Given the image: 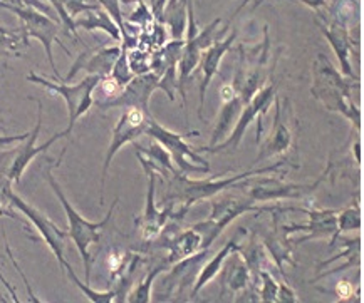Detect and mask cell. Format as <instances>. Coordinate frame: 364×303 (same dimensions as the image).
Returning a JSON list of instances; mask_svg holds the SVG:
<instances>
[{
	"instance_id": "cell-1",
	"label": "cell",
	"mask_w": 364,
	"mask_h": 303,
	"mask_svg": "<svg viewBox=\"0 0 364 303\" xmlns=\"http://www.w3.org/2000/svg\"><path fill=\"white\" fill-rule=\"evenodd\" d=\"M148 161L149 165L153 166V170L156 171V175H160L158 178L165 181L166 193L163 194L161 202L165 203V206L171 209V218H173V220H181V218H185V214L188 213V209L193 206V204L202 202V199L215 197V194L220 193V191L232 188L233 184L240 183V181L249 178V176H262V175H267V172L270 175V172L279 171L284 165H286V161H277L270 166L255 167V170L240 172V175H235V176H228V178L190 180L186 178L185 175H181L180 171L156 166L151 160Z\"/></svg>"
},
{
	"instance_id": "cell-2",
	"label": "cell",
	"mask_w": 364,
	"mask_h": 303,
	"mask_svg": "<svg viewBox=\"0 0 364 303\" xmlns=\"http://www.w3.org/2000/svg\"><path fill=\"white\" fill-rule=\"evenodd\" d=\"M311 94L331 113H339L353 123L358 134L361 133V109L353 102L354 89L359 82L343 76L324 54H317L312 60Z\"/></svg>"
},
{
	"instance_id": "cell-3",
	"label": "cell",
	"mask_w": 364,
	"mask_h": 303,
	"mask_svg": "<svg viewBox=\"0 0 364 303\" xmlns=\"http://www.w3.org/2000/svg\"><path fill=\"white\" fill-rule=\"evenodd\" d=\"M46 178H48V183L53 191L55 193V197H58L59 203L63 204V209L64 213H66L68 216V235H69V240H73V243L76 245V248L79 251V255H81L82 258V263H84V282L90 283L91 282V265H92V258H91V253H90V248L92 245H96L97 241H100V236H101V231L105 230L106 225L111 221V218H113V211L118 206L119 203V198H114V202L111 203V208L109 211L106 213V216L102 218L101 221H87L86 218H82L81 214L76 211V208L73 206L71 203H69V199L66 198V194L63 193V189H60V186L58 181H55L54 175H53V167H48V172H46Z\"/></svg>"
},
{
	"instance_id": "cell-4",
	"label": "cell",
	"mask_w": 364,
	"mask_h": 303,
	"mask_svg": "<svg viewBox=\"0 0 364 303\" xmlns=\"http://www.w3.org/2000/svg\"><path fill=\"white\" fill-rule=\"evenodd\" d=\"M222 24V18L218 17L213 22L205 27L203 31L198 29L197 21H195V11H193V2L188 0V21H186V39L183 42V50H181L180 60H178V89L181 99H183V107L186 111V92L185 87L188 84V79H191L195 69H197L202 53L208 45H212L213 42L220 39L225 34L228 27L220 29L217 32L218 26Z\"/></svg>"
},
{
	"instance_id": "cell-5",
	"label": "cell",
	"mask_w": 364,
	"mask_h": 303,
	"mask_svg": "<svg viewBox=\"0 0 364 303\" xmlns=\"http://www.w3.org/2000/svg\"><path fill=\"white\" fill-rule=\"evenodd\" d=\"M26 79L29 82L41 84V86H44L48 91L63 97L68 106V114H69V124L68 128L64 129L68 136L73 133L77 119L82 118V116H86L90 113L91 107L95 106V89L101 81L100 76H86L77 84H66L63 79H58V81L53 82L49 81V79L36 74L34 71L27 74Z\"/></svg>"
},
{
	"instance_id": "cell-6",
	"label": "cell",
	"mask_w": 364,
	"mask_h": 303,
	"mask_svg": "<svg viewBox=\"0 0 364 303\" xmlns=\"http://www.w3.org/2000/svg\"><path fill=\"white\" fill-rule=\"evenodd\" d=\"M0 7L7 9L12 13H16L21 21V29L24 32L27 39H37L42 44V48L46 50V55H48L49 66L53 69L55 79H63L59 76L58 67H55V60L53 55V45L59 44L60 49L64 53L69 54V49L63 42L59 40V22H55L53 17L48 16V13L36 11L32 7H21V6H12L9 2H2L0 0Z\"/></svg>"
},
{
	"instance_id": "cell-7",
	"label": "cell",
	"mask_w": 364,
	"mask_h": 303,
	"mask_svg": "<svg viewBox=\"0 0 364 303\" xmlns=\"http://www.w3.org/2000/svg\"><path fill=\"white\" fill-rule=\"evenodd\" d=\"M146 134L161 144L181 175H208L210 172L208 161L200 155L197 148L190 146L185 141L186 134H176L170 131V129L158 124L153 118L148 123Z\"/></svg>"
},
{
	"instance_id": "cell-8",
	"label": "cell",
	"mask_w": 364,
	"mask_h": 303,
	"mask_svg": "<svg viewBox=\"0 0 364 303\" xmlns=\"http://www.w3.org/2000/svg\"><path fill=\"white\" fill-rule=\"evenodd\" d=\"M329 167L326 170L321 178L314 181L312 184H296L287 183L281 178H245V183L233 184L232 188H245L247 197L255 203H265V202H279V199H301L309 197L314 193L317 186H319L328 176Z\"/></svg>"
},
{
	"instance_id": "cell-9",
	"label": "cell",
	"mask_w": 364,
	"mask_h": 303,
	"mask_svg": "<svg viewBox=\"0 0 364 303\" xmlns=\"http://www.w3.org/2000/svg\"><path fill=\"white\" fill-rule=\"evenodd\" d=\"M151 114H146L141 109H126L121 118L116 123L113 134H111V143L108 151H106L105 162H102V175H101V193H100V203L105 204V186L106 178H108V170L113 158L118 155V151L128 143H134L136 138L146 134L148 123L151 119Z\"/></svg>"
},
{
	"instance_id": "cell-10",
	"label": "cell",
	"mask_w": 364,
	"mask_h": 303,
	"mask_svg": "<svg viewBox=\"0 0 364 303\" xmlns=\"http://www.w3.org/2000/svg\"><path fill=\"white\" fill-rule=\"evenodd\" d=\"M275 97V84H265V86L260 89L257 94L252 97L242 113L239 114V118L235 121V128H233L232 134L228 138L223 139L222 143L215 144V146H207V148H197L198 153H220L225 151V149H233L235 151L237 148L240 146L242 139H244L247 129L249 126L254 123L255 119H259V126L262 128V121L264 114L267 113V109L270 107V104L274 102Z\"/></svg>"
},
{
	"instance_id": "cell-11",
	"label": "cell",
	"mask_w": 364,
	"mask_h": 303,
	"mask_svg": "<svg viewBox=\"0 0 364 303\" xmlns=\"http://www.w3.org/2000/svg\"><path fill=\"white\" fill-rule=\"evenodd\" d=\"M6 194H7V199L12 204V208L18 209V211L24 214L27 220L34 225L36 230L41 233L44 243L49 246L55 258H58L59 267L63 270H66L69 267V263L66 262V258H64V246H66V240L69 238L68 231L60 230V228L55 225L53 220H49L44 213H41L39 209L31 206V204L24 202V199L18 197V194L14 193L12 184L7 186Z\"/></svg>"
},
{
	"instance_id": "cell-12",
	"label": "cell",
	"mask_w": 364,
	"mask_h": 303,
	"mask_svg": "<svg viewBox=\"0 0 364 303\" xmlns=\"http://www.w3.org/2000/svg\"><path fill=\"white\" fill-rule=\"evenodd\" d=\"M208 250H202L198 253L186 256L175 263V267L166 273L163 280L160 300H170V297H175L173 300H191V288L195 285L200 270L203 267L205 258H207Z\"/></svg>"
},
{
	"instance_id": "cell-13",
	"label": "cell",
	"mask_w": 364,
	"mask_h": 303,
	"mask_svg": "<svg viewBox=\"0 0 364 303\" xmlns=\"http://www.w3.org/2000/svg\"><path fill=\"white\" fill-rule=\"evenodd\" d=\"M160 89V77L153 72H144L134 76L119 94L113 99L100 106V109H141L146 114H151L149 111V99L155 91Z\"/></svg>"
},
{
	"instance_id": "cell-14",
	"label": "cell",
	"mask_w": 364,
	"mask_h": 303,
	"mask_svg": "<svg viewBox=\"0 0 364 303\" xmlns=\"http://www.w3.org/2000/svg\"><path fill=\"white\" fill-rule=\"evenodd\" d=\"M136 155H138V160L141 161L144 172H146V176H148V193H146V204H144V211L134 223H136V225L139 226V230H141L143 240L151 241L161 235L166 221L171 218V209L168 206H165L163 209H156V203H155L156 181H158L156 171L153 170V166L149 165V161L146 160V158H144L143 155H139V153H136Z\"/></svg>"
},
{
	"instance_id": "cell-15",
	"label": "cell",
	"mask_w": 364,
	"mask_h": 303,
	"mask_svg": "<svg viewBox=\"0 0 364 303\" xmlns=\"http://www.w3.org/2000/svg\"><path fill=\"white\" fill-rule=\"evenodd\" d=\"M29 99L36 101V104H37V121H36L34 129H32V131L29 133V138L26 139V146L17 148V151H14V160L11 161V166H9V170L6 172L7 180L11 181L12 184L14 183H16V184L21 183L22 175H24L27 166L31 165L32 160H34L36 156L42 155L46 149H49L54 143H58L59 139L68 138L66 131H60L58 134H54V136L50 139H48V141L42 144V146H36V141H37V138H39L41 129H42V101L34 99V97H29Z\"/></svg>"
},
{
	"instance_id": "cell-16",
	"label": "cell",
	"mask_w": 364,
	"mask_h": 303,
	"mask_svg": "<svg viewBox=\"0 0 364 303\" xmlns=\"http://www.w3.org/2000/svg\"><path fill=\"white\" fill-rule=\"evenodd\" d=\"M296 211L304 213L309 216V223L306 225H291L284 226L287 235L294 231H307V235L301 240H296L294 243L301 245L309 240H319V238H331V246L336 245V236H338V211L336 209H304L296 208Z\"/></svg>"
},
{
	"instance_id": "cell-17",
	"label": "cell",
	"mask_w": 364,
	"mask_h": 303,
	"mask_svg": "<svg viewBox=\"0 0 364 303\" xmlns=\"http://www.w3.org/2000/svg\"><path fill=\"white\" fill-rule=\"evenodd\" d=\"M316 24L319 27L321 34L328 39L329 45L334 50V54L338 55L341 74L346 77L354 79V81H361V79H359V74L354 72L353 64H351V53H353V44H354L351 31H349L346 26L341 24V22H336V21L321 22L317 17H316Z\"/></svg>"
},
{
	"instance_id": "cell-18",
	"label": "cell",
	"mask_w": 364,
	"mask_h": 303,
	"mask_svg": "<svg viewBox=\"0 0 364 303\" xmlns=\"http://www.w3.org/2000/svg\"><path fill=\"white\" fill-rule=\"evenodd\" d=\"M275 104V116H274V126L272 133L269 134L267 143L260 149V155L257 156L255 162H260L262 160H267L270 156L284 155L292 146L294 133L289 124V111L287 107L282 106V99L275 94L274 97Z\"/></svg>"
},
{
	"instance_id": "cell-19",
	"label": "cell",
	"mask_w": 364,
	"mask_h": 303,
	"mask_svg": "<svg viewBox=\"0 0 364 303\" xmlns=\"http://www.w3.org/2000/svg\"><path fill=\"white\" fill-rule=\"evenodd\" d=\"M121 54V45H111V48H100L95 50L87 49L86 53L77 55L76 62L73 64L71 71L68 72V76L63 79L64 82H69L71 79L76 77V74L84 69L90 76H109L113 71L114 62L118 60Z\"/></svg>"
},
{
	"instance_id": "cell-20",
	"label": "cell",
	"mask_w": 364,
	"mask_h": 303,
	"mask_svg": "<svg viewBox=\"0 0 364 303\" xmlns=\"http://www.w3.org/2000/svg\"><path fill=\"white\" fill-rule=\"evenodd\" d=\"M237 40V32L233 31L230 35H227L225 39H218L213 42L212 45H208L207 49L202 53V57H200V72H202V82H200L198 92H200V106H198V116L200 119L203 118V104H205V94H207V89L212 82V79L218 72V67H220L222 59L225 57V54L230 50L232 44Z\"/></svg>"
},
{
	"instance_id": "cell-21",
	"label": "cell",
	"mask_w": 364,
	"mask_h": 303,
	"mask_svg": "<svg viewBox=\"0 0 364 303\" xmlns=\"http://www.w3.org/2000/svg\"><path fill=\"white\" fill-rule=\"evenodd\" d=\"M163 248L168 250L166 263H176L186 258V256L198 253L202 250H208L207 233H205L203 223L200 221L197 225L170 236L163 243Z\"/></svg>"
},
{
	"instance_id": "cell-22",
	"label": "cell",
	"mask_w": 364,
	"mask_h": 303,
	"mask_svg": "<svg viewBox=\"0 0 364 303\" xmlns=\"http://www.w3.org/2000/svg\"><path fill=\"white\" fill-rule=\"evenodd\" d=\"M220 273V300H225L227 295L233 297L239 292H244L252 280L249 265L242 256L240 250L232 251L227 256Z\"/></svg>"
},
{
	"instance_id": "cell-23",
	"label": "cell",
	"mask_w": 364,
	"mask_h": 303,
	"mask_svg": "<svg viewBox=\"0 0 364 303\" xmlns=\"http://www.w3.org/2000/svg\"><path fill=\"white\" fill-rule=\"evenodd\" d=\"M74 27H76V29H84L87 32L100 29L102 32H106V34H108L111 39H114L116 42L123 40L118 24H116V22L113 21V17H111L102 7L82 12L81 16H77L76 18H74Z\"/></svg>"
},
{
	"instance_id": "cell-24",
	"label": "cell",
	"mask_w": 364,
	"mask_h": 303,
	"mask_svg": "<svg viewBox=\"0 0 364 303\" xmlns=\"http://www.w3.org/2000/svg\"><path fill=\"white\" fill-rule=\"evenodd\" d=\"M235 250H240V245H237V240H235V238H233V240L228 241V243L223 246V248L218 251V253L213 256V258L210 260L207 265H203L202 270H200L197 280H195L193 288H191L190 298L197 297L198 293L202 292V288L207 287L208 283L212 282V280L215 278L218 273H220V270L223 267V262H225V260H227V256L230 255L232 251H235Z\"/></svg>"
},
{
	"instance_id": "cell-25",
	"label": "cell",
	"mask_w": 364,
	"mask_h": 303,
	"mask_svg": "<svg viewBox=\"0 0 364 303\" xmlns=\"http://www.w3.org/2000/svg\"><path fill=\"white\" fill-rule=\"evenodd\" d=\"M265 246H267L269 253L274 258V262L277 265L279 270H282L287 263L296 267L292 246L289 245V235L287 231L284 230V226H279L277 230L270 233V236L265 240Z\"/></svg>"
},
{
	"instance_id": "cell-26",
	"label": "cell",
	"mask_w": 364,
	"mask_h": 303,
	"mask_svg": "<svg viewBox=\"0 0 364 303\" xmlns=\"http://www.w3.org/2000/svg\"><path fill=\"white\" fill-rule=\"evenodd\" d=\"M29 48V39H27L22 29H7L0 26V55H22Z\"/></svg>"
},
{
	"instance_id": "cell-27",
	"label": "cell",
	"mask_w": 364,
	"mask_h": 303,
	"mask_svg": "<svg viewBox=\"0 0 364 303\" xmlns=\"http://www.w3.org/2000/svg\"><path fill=\"white\" fill-rule=\"evenodd\" d=\"M166 265H168L166 260H163V262L155 265V267H151V270L144 275V278L138 283V287L134 288L132 293H129L128 295L129 298H126V300L132 302V303H149L151 302L153 283H155V280L158 277H160V273L165 270Z\"/></svg>"
},
{
	"instance_id": "cell-28",
	"label": "cell",
	"mask_w": 364,
	"mask_h": 303,
	"mask_svg": "<svg viewBox=\"0 0 364 303\" xmlns=\"http://www.w3.org/2000/svg\"><path fill=\"white\" fill-rule=\"evenodd\" d=\"M64 272H66L68 277L71 278L73 285H76L79 288V292H82V295L87 297V300H90V302H92V303H111V302L116 300V292L114 290L97 292V290H92V288L90 287V283L81 282L71 265H69V267L64 270Z\"/></svg>"
},
{
	"instance_id": "cell-29",
	"label": "cell",
	"mask_w": 364,
	"mask_h": 303,
	"mask_svg": "<svg viewBox=\"0 0 364 303\" xmlns=\"http://www.w3.org/2000/svg\"><path fill=\"white\" fill-rule=\"evenodd\" d=\"M361 230V206L356 202V204L344 209V211L338 213V236H336V241L339 240L341 233Z\"/></svg>"
},
{
	"instance_id": "cell-30",
	"label": "cell",
	"mask_w": 364,
	"mask_h": 303,
	"mask_svg": "<svg viewBox=\"0 0 364 303\" xmlns=\"http://www.w3.org/2000/svg\"><path fill=\"white\" fill-rule=\"evenodd\" d=\"M109 76H113L121 87H124L126 84L134 77V74L132 69H129V64H128V49H126L124 45H121V54L118 60L114 62V67Z\"/></svg>"
},
{
	"instance_id": "cell-31",
	"label": "cell",
	"mask_w": 364,
	"mask_h": 303,
	"mask_svg": "<svg viewBox=\"0 0 364 303\" xmlns=\"http://www.w3.org/2000/svg\"><path fill=\"white\" fill-rule=\"evenodd\" d=\"M259 278L262 280L259 290V302H277L279 285H281V283L275 282V278L267 272V270H260Z\"/></svg>"
},
{
	"instance_id": "cell-32",
	"label": "cell",
	"mask_w": 364,
	"mask_h": 303,
	"mask_svg": "<svg viewBox=\"0 0 364 303\" xmlns=\"http://www.w3.org/2000/svg\"><path fill=\"white\" fill-rule=\"evenodd\" d=\"M97 4H100V6L105 9L111 17H113V21L118 24L121 31V37H123L126 32V21L123 18V12H121L119 0H97Z\"/></svg>"
},
{
	"instance_id": "cell-33",
	"label": "cell",
	"mask_w": 364,
	"mask_h": 303,
	"mask_svg": "<svg viewBox=\"0 0 364 303\" xmlns=\"http://www.w3.org/2000/svg\"><path fill=\"white\" fill-rule=\"evenodd\" d=\"M4 238H6V233H4ZM6 250H7V253H9V258H11V262H12V265L14 267H16V270L18 273H21V277H22V280H24V283H26V287H27V292H29V297H31V300L32 302H36V303H39L41 300L39 298L36 297V293L32 292V287H31V283H29V280L26 278V275H24V272H22L21 270V267H18V263L16 262V258H14V255H12V251H11V246H9V241H7V238H6Z\"/></svg>"
},
{
	"instance_id": "cell-34",
	"label": "cell",
	"mask_w": 364,
	"mask_h": 303,
	"mask_svg": "<svg viewBox=\"0 0 364 303\" xmlns=\"http://www.w3.org/2000/svg\"><path fill=\"white\" fill-rule=\"evenodd\" d=\"M277 302H284V303H296L299 302L297 293L289 287L287 282H284L279 285V295H277Z\"/></svg>"
},
{
	"instance_id": "cell-35",
	"label": "cell",
	"mask_w": 364,
	"mask_h": 303,
	"mask_svg": "<svg viewBox=\"0 0 364 303\" xmlns=\"http://www.w3.org/2000/svg\"><path fill=\"white\" fill-rule=\"evenodd\" d=\"M336 295L343 298V300H349L353 297V283L346 282V280L339 282L338 287H336Z\"/></svg>"
},
{
	"instance_id": "cell-36",
	"label": "cell",
	"mask_w": 364,
	"mask_h": 303,
	"mask_svg": "<svg viewBox=\"0 0 364 303\" xmlns=\"http://www.w3.org/2000/svg\"><path fill=\"white\" fill-rule=\"evenodd\" d=\"M27 138H29V133L17 134V136H11V134H6V136H0V149H6V148L11 146V144L26 141Z\"/></svg>"
},
{
	"instance_id": "cell-37",
	"label": "cell",
	"mask_w": 364,
	"mask_h": 303,
	"mask_svg": "<svg viewBox=\"0 0 364 303\" xmlns=\"http://www.w3.org/2000/svg\"><path fill=\"white\" fill-rule=\"evenodd\" d=\"M292 2H301L307 6L312 11H319V9H323L326 6V0H292Z\"/></svg>"
},
{
	"instance_id": "cell-38",
	"label": "cell",
	"mask_w": 364,
	"mask_h": 303,
	"mask_svg": "<svg viewBox=\"0 0 364 303\" xmlns=\"http://www.w3.org/2000/svg\"><path fill=\"white\" fill-rule=\"evenodd\" d=\"M166 4H168V0H155L151 11H153V13H155L156 18L161 17V12H163V9L166 7Z\"/></svg>"
},
{
	"instance_id": "cell-39",
	"label": "cell",
	"mask_w": 364,
	"mask_h": 303,
	"mask_svg": "<svg viewBox=\"0 0 364 303\" xmlns=\"http://www.w3.org/2000/svg\"><path fill=\"white\" fill-rule=\"evenodd\" d=\"M353 151H354V156H356V162L358 165H361V138L359 136L356 139V143H354Z\"/></svg>"
},
{
	"instance_id": "cell-40",
	"label": "cell",
	"mask_w": 364,
	"mask_h": 303,
	"mask_svg": "<svg viewBox=\"0 0 364 303\" xmlns=\"http://www.w3.org/2000/svg\"><path fill=\"white\" fill-rule=\"evenodd\" d=\"M9 4H12V6H21V7H26L27 6V2H29V0H7Z\"/></svg>"
},
{
	"instance_id": "cell-41",
	"label": "cell",
	"mask_w": 364,
	"mask_h": 303,
	"mask_svg": "<svg viewBox=\"0 0 364 303\" xmlns=\"http://www.w3.org/2000/svg\"><path fill=\"white\" fill-rule=\"evenodd\" d=\"M143 2V0H119V4H123V6H132V4H139Z\"/></svg>"
},
{
	"instance_id": "cell-42",
	"label": "cell",
	"mask_w": 364,
	"mask_h": 303,
	"mask_svg": "<svg viewBox=\"0 0 364 303\" xmlns=\"http://www.w3.org/2000/svg\"><path fill=\"white\" fill-rule=\"evenodd\" d=\"M2 2H7V0H2Z\"/></svg>"
},
{
	"instance_id": "cell-43",
	"label": "cell",
	"mask_w": 364,
	"mask_h": 303,
	"mask_svg": "<svg viewBox=\"0 0 364 303\" xmlns=\"http://www.w3.org/2000/svg\"><path fill=\"white\" fill-rule=\"evenodd\" d=\"M2 172H4V171H2ZM2 172H0V175H2Z\"/></svg>"
}]
</instances>
